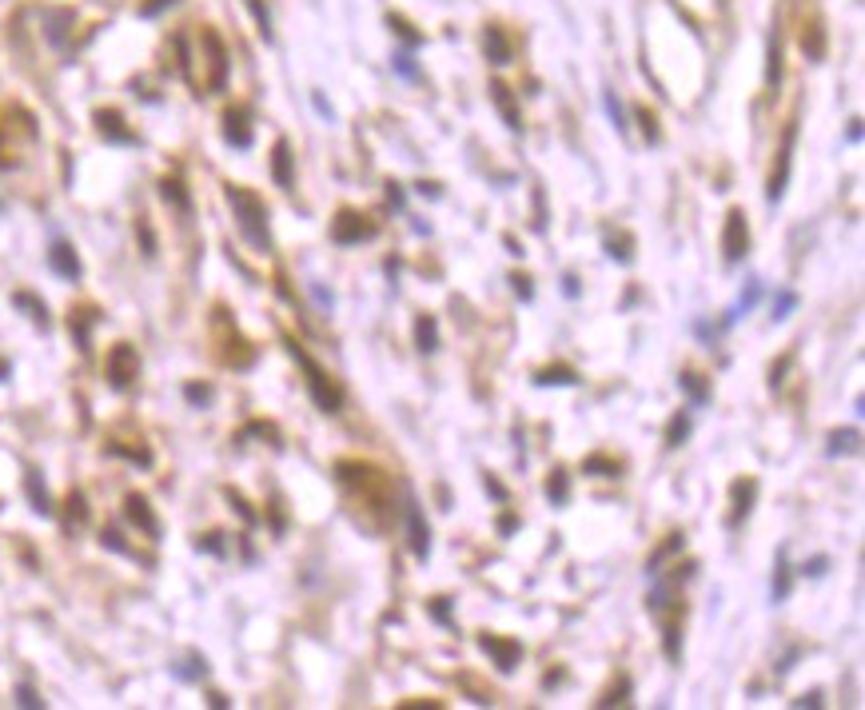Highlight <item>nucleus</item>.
<instances>
[{
  "label": "nucleus",
  "instance_id": "obj_3",
  "mask_svg": "<svg viewBox=\"0 0 865 710\" xmlns=\"http://www.w3.org/2000/svg\"><path fill=\"white\" fill-rule=\"evenodd\" d=\"M375 236H379V224L367 220V216H359V212H351V208H343L331 220V240L339 248H351V244H363V240H375Z\"/></svg>",
  "mask_w": 865,
  "mask_h": 710
},
{
  "label": "nucleus",
  "instance_id": "obj_45",
  "mask_svg": "<svg viewBox=\"0 0 865 710\" xmlns=\"http://www.w3.org/2000/svg\"><path fill=\"white\" fill-rule=\"evenodd\" d=\"M511 288H515V296H519V300H527V304L535 300V288H531V276H519V272H515V276H511Z\"/></svg>",
  "mask_w": 865,
  "mask_h": 710
},
{
  "label": "nucleus",
  "instance_id": "obj_15",
  "mask_svg": "<svg viewBox=\"0 0 865 710\" xmlns=\"http://www.w3.org/2000/svg\"><path fill=\"white\" fill-rule=\"evenodd\" d=\"M272 180L284 192H291V184H295V156H291L288 140H276V148H272Z\"/></svg>",
  "mask_w": 865,
  "mask_h": 710
},
{
  "label": "nucleus",
  "instance_id": "obj_33",
  "mask_svg": "<svg viewBox=\"0 0 865 710\" xmlns=\"http://www.w3.org/2000/svg\"><path fill=\"white\" fill-rule=\"evenodd\" d=\"M582 471H586V475H602V479H614V475H618L622 467H618L614 459H606V455H590V459L582 463Z\"/></svg>",
  "mask_w": 865,
  "mask_h": 710
},
{
  "label": "nucleus",
  "instance_id": "obj_37",
  "mask_svg": "<svg viewBox=\"0 0 865 710\" xmlns=\"http://www.w3.org/2000/svg\"><path fill=\"white\" fill-rule=\"evenodd\" d=\"M84 519H88V503H84V495H80V491H72V495H68V519H64V523H68V531H72V527H80Z\"/></svg>",
  "mask_w": 865,
  "mask_h": 710
},
{
  "label": "nucleus",
  "instance_id": "obj_21",
  "mask_svg": "<svg viewBox=\"0 0 865 710\" xmlns=\"http://www.w3.org/2000/svg\"><path fill=\"white\" fill-rule=\"evenodd\" d=\"M782 80V32H770V44H766V84L778 88Z\"/></svg>",
  "mask_w": 865,
  "mask_h": 710
},
{
  "label": "nucleus",
  "instance_id": "obj_36",
  "mask_svg": "<svg viewBox=\"0 0 865 710\" xmlns=\"http://www.w3.org/2000/svg\"><path fill=\"white\" fill-rule=\"evenodd\" d=\"M630 248H634V244H630V236H618V240L610 236V240H606V256H610V260H618V264H630V260H634V252H630Z\"/></svg>",
  "mask_w": 865,
  "mask_h": 710
},
{
  "label": "nucleus",
  "instance_id": "obj_46",
  "mask_svg": "<svg viewBox=\"0 0 865 710\" xmlns=\"http://www.w3.org/2000/svg\"><path fill=\"white\" fill-rule=\"evenodd\" d=\"M431 619L451 627V599H431Z\"/></svg>",
  "mask_w": 865,
  "mask_h": 710
},
{
  "label": "nucleus",
  "instance_id": "obj_20",
  "mask_svg": "<svg viewBox=\"0 0 865 710\" xmlns=\"http://www.w3.org/2000/svg\"><path fill=\"white\" fill-rule=\"evenodd\" d=\"M862 451V435L854 431V427H846V431H830V443H826V455H858Z\"/></svg>",
  "mask_w": 865,
  "mask_h": 710
},
{
  "label": "nucleus",
  "instance_id": "obj_12",
  "mask_svg": "<svg viewBox=\"0 0 865 710\" xmlns=\"http://www.w3.org/2000/svg\"><path fill=\"white\" fill-rule=\"evenodd\" d=\"M754 495H758V483H754V479H738V483L730 487V503H734V507H730V519H726L730 527H742V523H746V515L754 511Z\"/></svg>",
  "mask_w": 865,
  "mask_h": 710
},
{
  "label": "nucleus",
  "instance_id": "obj_22",
  "mask_svg": "<svg viewBox=\"0 0 865 710\" xmlns=\"http://www.w3.org/2000/svg\"><path fill=\"white\" fill-rule=\"evenodd\" d=\"M535 383L539 387H578V371L575 367H543L539 375H535Z\"/></svg>",
  "mask_w": 865,
  "mask_h": 710
},
{
  "label": "nucleus",
  "instance_id": "obj_26",
  "mask_svg": "<svg viewBox=\"0 0 865 710\" xmlns=\"http://www.w3.org/2000/svg\"><path fill=\"white\" fill-rule=\"evenodd\" d=\"M662 651H666L670 663L682 659V627H678V619H666V627H662Z\"/></svg>",
  "mask_w": 865,
  "mask_h": 710
},
{
  "label": "nucleus",
  "instance_id": "obj_27",
  "mask_svg": "<svg viewBox=\"0 0 865 710\" xmlns=\"http://www.w3.org/2000/svg\"><path fill=\"white\" fill-rule=\"evenodd\" d=\"M160 196H164L172 208H180V212H192V196L184 192V184H180V180H160Z\"/></svg>",
  "mask_w": 865,
  "mask_h": 710
},
{
  "label": "nucleus",
  "instance_id": "obj_59",
  "mask_svg": "<svg viewBox=\"0 0 865 710\" xmlns=\"http://www.w3.org/2000/svg\"><path fill=\"white\" fill-rule=\"evenodd\" d=\"M315 108H319V112H323V116H327V120H331V108H327V100H323V96H319V92H315Z\"/></svg>",
  "mask_w": 865,
  "mask_h": 710
},
{
  "label": "nucleus",
  "instance_id": "obj_30",
  "mask_svg": "<svg viewBox=\"0 0 865 710\" xmlns=\"http://www.w3.org/2000/svg\"><path fill=\"white\" fill-rule=\"evenodd\" d=\"M682 543H686V539H682L678 531H674V535H666V543H662V547H658V551L650 555V563H646V571L654 575V571H658V567H662V563H666L670 555H678V551H682Z\"/></svg>",
  "mask_w": 865,
  "mask_h": 710
},
{
  "label": "nucleus",
  "instance_id": "obj_8",
  "mask_svg": "<svg viewBox=\"0 0 865 710\" xmlns=\"http://www.w3.org/2000/svg\"><path fill=\"white\" fill-rule=\"evenodd\" d=\"M407 543H411V555L419 563H427V555H431V527H427L419 503H407Z\"/></svg>",
  "mask_w": 865,
  "mask_h": 710
},
{
  "label": "nucleus",
  "instance_id": "obj_53",
  "mask_svg": "<svg viewBox=\"0 0 865 710\" xmlns=\"http://www.w3.org/2000/svg\"><path fill=\"white\" fill-rule=\"evenodd\" d=\"M563 296H567V300H578V276H571V272L563 276Z\"/></svg>",
  "mask_w": 865,
  "mask_h": 710
},
{
  "label": "nucleus",
  "instance_id": "obj_5",
  "mask_svg": "<svg viewBox=\"0 0 865 710\" xmlns=\"http://www.w3.org/2000/svg\"><path fill=\"white\" fill-rule=\"evenodd\" d=\"M108 383L116 387V391H124V387H132V379L140 375V355L132 344H116L112 352H108Z\"/></svg>",
  "mask_w": 865,
  "mask_h": 710
},
{
  "label": "nucleus",
  "instance_id": "obj_48",
  "mask_svg": "<svg viewBox=\"0 0 865 710\" xmlns=\"http://www.w3.org/2000/svg\"><path fill=\"white\" fill-rule=\"evenodd\" d=\"M136 236H140V248H144V256H156V236H152V228L140 220L136 224Z\"/></svg>",
  "mask_w": 865,
  "mask_h": 710
},
{
  "label": "nucleus",
  "instance_id": "obj_10",
  "mask_svg": "<svg viewBox=\"0 0 865 710\" xmlns=\"http://www.w3.org/2000/svg\"><path fill=\"white\" fill-rule=\"evenodd\" d=\"M204 48H208V60H212V80H208V88L220 92V88L228 84V48H224V40H220L212 28H204Z\"/></svg>",
  "mask_w": 865,
  "mask_h": 710
},
{
  "label": "nucleus",
  "instance_id": "obj_28",
  "mask_svg": "<svg viewBox=\"0 0 865 710\" xmlns=\"http://www.w3.org/2000/svg\"><path fill=\"white\" fill-rule=\"evenodd\" d=\"M678 383H682V391L690 395V403H698V407H702V403H710V387H706V379H702V375H694V371H682V379H678Z\"/></svg>",
  "mask_w": 865,
  "mask_h": 710
},
{
  "label": "nucleus",
  "instance_id": "obj_2",
  "mask_svg": "<svg viewBox=\"0 0 865 710\" xmlns=\"http://www.w3.org/2000/svg\"><path fill=\"white\" fill-rule=\"evenodd\" d=\"M291 359L303 367V375H307V391H311V403L323 411V415H335L339 407H343V391H339V383L311 359L307 352H299V344H288Z\"/></svg>",
  "mask_w": 865,
  "mask_h": 710
},
{
  "label": "nucleus",
  "instance_id": "obj_58",
  "mask_svg": "<svg viewBox=\"0 0 865 710\" xmlns=\"http://www.w3.org/2000/svg\"><path fill=\"white\" fill-rule=\"evenodd\" d=\"M168 4H176V0H152V4H144V16H156V12L168 8Z\"/></svg>",
  "mask_w": 865,
  "mask_h": 710
},
{
  "label": "nucleus",
  "instance_id": "obj_49",
  "mask_svg": "<svg viewBox=\"0 0 865 710\" xmlns=\"http://www.w3.org/2000/svg\"><path fill=\"white\" fill-rule=\"evenodd\" d=\"M100 543H104L108 551H116V555H128V543H124V539H120V531H112V527L100 535Z\"/></svg>",
  "mask_w": 865,
  "mask_h": 710
},
{
  "label": "nucleus",
  "instance_id": "obj_1",
  "mask_svg": "<svg viewBox=\"0 0 865 710\" xmlns=\"http://www.w3.org/2000/svg\"><path fill=\"white\" fill-rule=\"evenodd\" d=\"M224 196H228V204H232V212H236V224H240L244 240H248L256 252H272V228H268V208H264V200H260L256 192L240 188V184H228Z\"/></svg>",
  "mask_w": 865,
  "mask_h": 710
},
{
  "label": "nucleus",
  "instance_id": "obj_14",
  "mask_svg": "<svg viewBox=\"0 0 865 710\" xmlns=\"http://www.w3.org/2000/svg\"><path fill=\"white\" fill-rule=\"evenodd\" d=\"M96 132H100L104 140H112V144H136V132H128V128H124V116L112 112V108H100V112H96Z\"/></svg>",
  "mask_w": 865,
  "mask_h": 710
},
{
  "label": "nucleus",
  "instance_id": "obj_41",
  "mask_svg": "<svg viewBox=\"0 0 865 710\" xmlns=\"http://www.w3.org/2000/svg\"><path fill=\"white\" fill-rule=\"evenodd\" d=\"M16 707H32V710H40V707H44V699H40V695H36V691H32L28 683H20V687H16Z\"/></svg>",
  "mask_w": 865,
  "mask_h": 710
},
{
  "label": "nucleus",
  "instance_id": "obj_43",
  "mask_svg": "<svg viewBox=\"0 0 865 710\" xmlns=\"http://www.w3.org/2000/svg\"><path fill=\"white\" fill-rule=\"evenodd\" d=\"M184 395H188V403H196V407L212 403V387H204V383H188V387H184Z\"/></svg>",
  "mask_w": 865,
  "mask_h": 710
},
{
  "label": "nucleus",
  "instance_id": "obj_50",
  "mask_svg": "<svg viewBox=\"0 0 865 710\" xmlns=\"http://www.w3.org/2000/svg\"><path fill=\"white\" fill-rule=\"evenodd\" d=\"M228 499H232V507L240 511V519H244V523H256V511H252V507L244 503V495H236V491H228Z\"/></svg>",
  "mask_w": 865,
  "mask_h": 710
},
{
  "label": "nucleus",
  "instance_id": "obj_24",
  "mask_svg": "<svg viewBox=\"0 0 865 710\" xmlns=\"http://www.w3.org/2000/svg\"><path fill=\"white\" fill-rule=\"evenodd\" d=\"M547 499H551L555 507H563V503L571 499V475H567L563 467L551 471V479H547Z\"/></svg>",
  "mask_w": 865,
  "mask_h": 710
},
{
  "label": "nucleus",
  "instance_id": "obj_35",
  "mask_svg": "<svg viewBox=\"0 0 865 710\" xmlns=\"http://www.w3.org/2000/svg\"><path fill=\"white\" fill-rule=\"evenodd\" d=\"M634 120L642 124V136H646V144H658V140H662V132H658V116H654L650 108H634Z\"/></svg>",
  "mask_w": 865,
  "mask_h": 710
},
{
  "label": "nucleus",
  "instance_id": "obj_44",
  "mask_svg": "<svg viewBox=\"0 0 865 710\" xmlns=\"http://www.w3.org/2000/svg\"><path fill=\"white\" fill-rule=\"evenodd\" d=\"M196 551H208V555H216V559H224V535H204L200 543H196Z\"/></svg>",
  "mask_w": 865,
  "mask_h": 710
},
{
  "label": "nucleus",
  "instance_id": "obj_17",
  "mask_svg": "<svg viewBox=\"0 0 865 710\" xmlns=\"http://www.w3.org/2000/svg\"><path fill=\"white\" fill-rule=\"evenodd\" d=\"M24 491H28V503H32L36 515H52V495H48L40 471H28V475H24Z\"/></svg>",
  "mask_w": 865,
  "mask_h": 710
},
{
  "label": "nucleus",
  "instance_id": "obj_13",
  "mask_svg": "<svg viewBox=\"0 0 865 710\" xmlns=\"http://www.w3.org/2000/svg\"><path fill=\"white\" fill-rule=\"evenodd\" d=\"M124 515H128V523H132V527H140L144 535L160 539V519L152 515V507H148V499H144V495H128V499H124Z\"/></svg>",
  "mask_w": 865,
  "mask_h": 710
},
{
  "label": "nucleus",
  "instance_id": "obj_32",
  "mask_svg": "<svg viewBox=\"0 0 865 710\" xmlns=\"http://www.w3.org/2000/svg\"><path fill=\"white\" fill-rule=\"evenodd\" d=\"M790 587H794V579H790V563H786V551H782L778 555V575H774V603H786Z\"/></svg>",
  "mask_w": 865,
  "mask_h": 710
},
{
  "label": "nucleus",
  "instance_id": "obj_7",
  "mask_svg": "<svg viewBox=\"0 0 865 710\" xmlns=\"http://www.w3.org/2000/svg\"><path fill=\"white\" fill-rule=\"evenodd\" d=\"M479 647L495 659V667L503 675H511L519 663H523V643L519 639H503V635H479Z\"/></svg>",
  "mask_w": 865,
  "mask_h": 710
},
{
  "label": "nucleus",
  "instance_id": "obj_29",
  "mask_svg": "<svg viewBox=\"0 0 865 710\" xmlns=\"http://www.w3.org/2000/svg\"><path fill=\"white\" fill-rule=\"evenodd\" d=\"M208 675V659L204 655H188L184 663H176V679H184V683H200Z\"/></svg>",
  "mask_w": 865,
  "mask_h": 710
},
{
  "label": "nucleus",
  "instance_id": "obj_19",
  "mask_svg": "<svg viewBox=\"0 0 865 710\" xmlns=\"http://www.w3.org/2000/svg\"><path fill=\"white\" fill-rule=\"evenodd\" d=\"M483 48H487V60L491 64H511V40H507V32L503 28H487V36H483Z\"/></svg>",
  "mask_w": 865,
  "mask_h": 710
},
{
  "label": "nucleus",
  "instance_id": "obj_47",
  "mask_svg": "<svg viewBox=\"0 0 865 710\" xmlns=\"http://www.w3.org/2000/svg\"><path fill=\"white\" fill-rule=\"evenodd\" d=\"M606 112H610L614 128H618V132H626V116H622V104L614 100V92H606Z\"/></svg>",
  "mask_w": 865,
  "mask_h": 710
},
{
  "label": "nucleus",
  "instance_id": "obj_11",
  "mask_svg": "<svg viewBox=\"0 0 865 710\" xmlns=\"http://www.w3.org/2000/svg\"><path fill=\"white\" fill-rule=\"evenodd\" d=\"M48 268H52L60 280H80V276H84L76 248H72V244H64V240H56V244L48 248Z\"/></svg>",
  "mask_w": 865,
  "mask_h": 710
},
{
  "label": "nucleus",
  "instance_id": "obj_4",
  "mask_svg": "<svg viewBox=\"0 0 865 710\" xmlns=\"http://www.w3.org/2000/svg\"><path fill=\"white\" fill-rule=\"evenodd\" d=\"M746 252H750V224H746V212L734 208L726 216V228H722V256H726V264H742Z\"/></svg>",
  "mask_w": 865,
  "mask_h": 710
},
{
  "label": "nucleus",
  "instance_id": "obj_31",
  "mask_svg": "<svg viewBox=\"0 0 865 710\" xmlns=\"http://www.w3.org/2000/svg\"><path fill=\"white\" fill-rule=\"evenodd\" d=\"M686 435H690V415H686V411H678V415L666 423V447H682V443H686Z\"/></svg>",
  "mask_w": 865,
  "mask_h": 710
},
{
  "label": "nucleus",
  "instance_id": "obj_55",
  "mask_svg": "<svg viewBox=\"0 0 865 710\" xmlns=\"http://www.w3.org/2000/svg\"><path fill=\"white\" fill-rule=\"evenodd\" d=\"M515 531H519V519H515V515H503V519H499V535H515Z\"/></svg>",
  "mask_w": 865,
  "mask_h": 710
},
{
  "label": "nucleus",
  "instance_id": "obj_9",
  "mask_svg": "<svg viewBox=\"0 0 865 710\" xmlns=\"http://www.w3.org/2000/svg\"><path fill=\"white\" fill-rule=\"evenodd\" d=\"M224 140H228L232 148H252L256 132H252L248 108H228V112H224Z\"/></svg>",
  "mask_w": 865,
  "mask_h": 710
},
{
  "label": "nucleus",
  "instance_id": "obj_60",
  "mask_svg": "<svg viewBox=\"0 0 865 710\" xmlns=\"http://www.w3.org/2000/svg\"><path fill=\"white\" fill-rule=\"evenodd\" d=\"M4 379H8V363L0 359V383H4Z\"/></svg>",
  "mask_w": 865,
  "mask_h": 710
},
{
  "label": "nucleus",
  "instance_id": "obj_34",
  "mask_svg": "<svg viewBox=\"0 0 865 710\" xmlns=\"http://www.w3.org/2000/svg\"><path fill=\"white\" fill-rule=\"evenodd\" d=\"M630 703V679H618L602 699H598V707L606 710V707H626Z\"/></svg>",
  "mask_w": 865,
  "mask_h": 710
},
{
  "label": "nucleus",
  "instance_id": "obj_38",
  "mask_svg": "<svg viewBox=\"0 0 865 710\" xmlns=\"http://www.w3.org/2000/svg\"><path fill=\"white\" fill-rule=\"evenodd\" d=\"M387 24H391V28H395V32H399V36H403L411 48H419V44H423V36H419V32H415V28H411L403 16H387Z\"/></svg>",
  "mask_w": 865,
  "mask_h": 710
},
{
  "label": "nucleus",
  "instance_id": "obj_56",
  "mask_svg": "<svg viewBox=\"0 0 865 710\" xmlns=\"http://www.w3.org/2000/svg\"><path fill=\"white\" fill-rule=\"evenodd\" d=\"M794 707H822V691H810V695L794 699Z\"/></svg>",
  "mask_w": 865,
  "mask_h": 710
},
{
  "label": "nucleus",
  "instance_id": "obj_39",
  "mask_svg": "<svg viewBox=\"0 0 865 710\" xmlns=\"http://www.w3.org/2000/svg\"><path fill=\"white\" fill-rule=\"evenodd\" d=\"M798 308V292H778L774 296V320H786Z\"/></svg>",
  "mask_w": 865,
  "mask_h": 710
},
{
  "label": "nucleus",
  "instance_id": "obj_6",
  "mask_svg": "<svg viewBox=\"0 0 865 710\" xmlns=\"http://www.w3.org/2000/svg\"><path fill=\"white\" fill-rule=\"evenodd\" d=\"M794 144H798V124L786 128V140H782V152H778V164H774V176L766 184V200L778 204L786 196V184H790V164H794Z\"/></svg>",
  "mask_w": 865,
  "mask_h": 710
},
{
  "label": "nucleus",
  "instance_id": "obj_23",
  "mask_svg": "<svg viewBox=\"0 0 865 710\" xmlns=\"http://www.w3.org/2000/svg\"><path fill=\"white\" fill-rule=\"evenodd\" d=\"M12 304H16L20 312H28V320H36V328H44V332H48V308H44V304H40L32 292H16V296H12Z\"/></svg>",
  "mask_w": 865,
  "mask_h": 710
},
{
  "label": "nucleus",
  "instance_id": "obj_25",
  "mask_svg": "<svg viewBox=\"0 0 865 710\" xmlns=\"http://www.w3.org/2000/svg\"><path fill=\"white\" fill-rule=\"evenodd\" d=\"M802 52H806L810 60H822V56H826V32H822V24H806V32H802Z\"/></svg>",
  "mask_w": 865,
  "mask_h": 710
},
{
  "label": "nucleus",
  "instance_id": "obj_40",
  "mask_svg": "<svg viewBox=\"0 0 865 710\" xmlns=\"http://www.w3.org/2000/svg\"><path fill=\"white\" fill-rule=\"evenodd\" d=\"M758 300H762V284L758 280H750V288L742 292V300H738V312H754L758 308Z\"/></svg>",
  "mask_w": 865,
  "mask_h": 710
},
{
  "label": "nucleus",
  "instance_id": "obj_54",
  "mask_svg": "<svg viewBox=\"0 0 865 710\" xmlns=\"http://www.w3.org/2000/svg\"><path fill=\"white\" fill-rule=\"evenodd\" d=\"M487 491H491V495H495L499 503H507V487H503L499 479H491V475H487Z\"/></svg>",
  "mask_w": 865,
  "mask_h": 710
},
{
  "label": "nucleus",
  "instance_id": "obj_42",
  "mask_svg": "<svg viewBox=\"0 0 865 710\" xmlns=\"http://www.w3.org/2000/svg\"><path fill=\"white\" fill-rule=\"evenodd\" d=\"M395 72H399L403 80H419V68H415V60H411V52H399V56H395Z\"/></svg>",
  "mask_w": 865,
  "mask_h": 710
},
{
  "label": "nucleus",
  "instance_id": "obj_51",
  "mask_svg": "<svg viewBox=\"0 0 865 710\" xmlns=\"http://www.w3.org/2000/svg\"><path fill=\"white\" fill-rule=\"evenodd\" d=\"M826 567H830V559H826V555H818L814 563H806V567H802V575H810V579H822V575H826Z\"/></svg>",
  "mask_w": 865,
  "mask_h": 710
},
{
  "label": "nucleus",
  "instance_id": "obj_16",
  "mask_svg": "<svg viewBox=\"0 0 865 710\" xmlns=\"http://www.w3.org/2000/svg\"><path fill=\"white\" fill-rule=\"evenodd\" d=\"M491 104L499 108V116H503V124L511 128V132H519L523 128V116H519V104H515V96H511V88L507 84H491Z\"/></svg>",
  "mask_w": 865,
  "mask_h": 710
},
{
  "label": "nucleus",
  "instance_id": "obj_52",
  "mask_svg": "<svg viewBox=\"0 0 865 710\" xmlns=\"http://www.w3.org/2000/svg\"><path fill=\"white\" fill-rule=\"evenodd\" d=\"M387 200H391L395 208H403V204H407V192H403V184H395V180H391V184H387Z\"/></svg>",
  "mask_w": 865,
  "mask_h": 710
},
{
  "label": "nucleus",
  "instance_id": "obj_18",
  "mask_svg": "<svg viewBox=\"0 0 865 710\" xmlns=\"http://www.w3.org/2000/svg\"><path fill=\"white\" fill-rule=\"evenodd\" d=\"M415 348L423 355L439 352V324H435V316H415Z\"/></svg>",
  "mask_w": 865,
  "mask_h": 710
},
{
  "label": "nucleus",
  "instance_id": "obj_57",
  "mask_svg": "<svg viewBox=\"0 0 865 710\" xmlns=\"http://www.w3.org/2000/svg\"><path fill=\"white\" fill-rule=\"evenodd\" d=\"M415 192H419V196H431V200H439V196H443V192H439V184H419Z\"/></svg>",
  "mask_w": 865,
  "mask_h": 710
}]
</instances>
